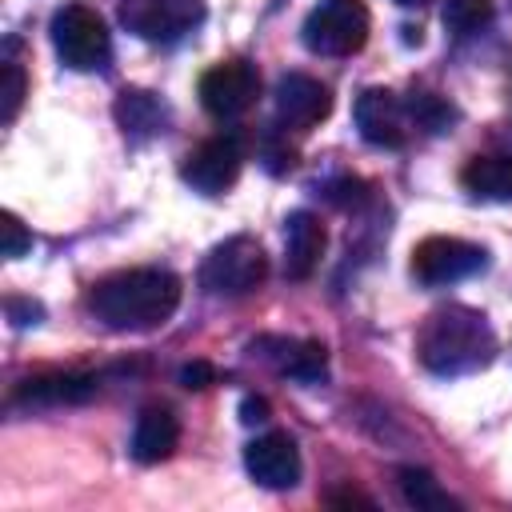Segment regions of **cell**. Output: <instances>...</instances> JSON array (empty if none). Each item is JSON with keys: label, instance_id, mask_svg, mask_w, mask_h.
<instances>
[{"label": "cell", "instance_id": "cell-1", "mask_svg": "<svg viewBox=\"0 0 512 512\" xmlns=\"http://www.w3.org/2000/svg\"><path fill=\"white\" fill-rule=\"evenodd\" d=\"M180 304V280L168 268H128L92 284L88 308L112 332L160 328Z\"/></svg>", "mask_w": 512, "mask_h": 512}, {"label": "cell", "instance_id": "cell-10", "mask_svg": "<svg viewBox=\"0 0 512 512\" xmlns=\"http://www.w3.org/2000/svg\"><path fill=\"white\" fill-rule=\"evenodd\" d=\"M244 468L260 488L284 492L300 484V448L288 432H264L244 448Z\"/></svg>", "mask_w": 512, "mask_h": 512}, {"label": "cell", "instance_id": "cell-9", "mask_svg": "<svg viewBox=\"0 0 512 512\" xmlns=\"http://www.w3.org/2000/svg\"><path fill=\"white\" fill-rule=\"evenodd\" d=\"M240 168H244V148H240V140L228 132V136L200 140V144L184 156L180 176H184V184H192V188L204 192V196H224V192L240 180Z\"/></svg>", "mask_w": 512, "mask_h": 512}, {"label": "cell", "instance_id": "cell-2", "mask_svg": "<svg viewBox=\"0 0 512 512\" xmlns=\"http://www.w3.org/2000/svg\"><path fill=\"white\" fill-rule=\"evenodd\" d=\"M416 356L436 376H464L476 368H488L496 356V332L484 320V312L468 304H444L428 312L416 336Z\"/></svg>", "mask_w": 512, "mask_h": 512}, {"label": "cell", "instance_id": "cell-7", "mask_svg": "<svg viewBox=\"0 0 512 512\" xmlns=\"http://www.w3.org/2000/svg\"><path fill=\"white\" fill-rule=\"evenodd\" d=\"M488 264V252L480 244H468L460 236H428L412 248V276L428 288H444L456 280L476 276Z\"/></svg>", "mask_w": 512, "mask_h": 512}, {"label": "cell", "instance_id": "cell-14", "mask_svg": "<svg viewBox=\"0 0 512 512\" xmlns=\"http://www.w3.org/2000/svg\"><path fill=\"white\" fill-rule=\"evenodd\" d=\"M176 440H180V420L168 408L152 404V408H144L136 416V428H132V460L136 464H160V460L172 456Z\"/></svg>", "mask_w": 512, "mask_h": 512}, {"label": "cell", "instance_id": "cell-8", "mask_svg": "<svg viewBox=\"0 0 512 512\" xmlns=\"http://www.w3.org/2000/svg\"><path fill=\"white\" fill-rule=\"evenodd\" d=\"M256 96H260V72L248 60H224L200 76V104L216 120L244 116L256 104Z\"/></svg>", "mask_w": 512, "mask_h": 512}, {"label": "cell", "instance_id": "cell-18", "mask_svg": "<svg viewBox=\"0 0 512 512\" xmlns=\"http://www.w3.org/2000/svg\"><path fill=\"white\" fill-rule=\"evenodd\" d=\"M116 124L128 132V136H156L164 128V108L152 92L144 88H124L116 96Z\"/></svg>", "mask_w": 512, "mask_h": 512}, {"label": "cell", "instance_id": "cell-24", "mask_svg": "<svg viewBox=\"0 0 512 512\" xmlns=\"http://www.w3.org/2000/svg\"><path fill=\"white\" fill-rule=\"evenodd\" d=\"M180 384H184V388H192V392H200V388L216 384V368H212L208 360H192V364H184V368H180Z\"/></svg>", "mask_w": 512, "mask_h": 512}, {"label": "cell", "instance_id": "cell-15", "mask_svg": "<svg viewBox=\"0 0 512 512\" xmlns=\"http://www.w3.org/2000/svg\"><path fill=\"white\" fill-rule=\"evenodd\" d=\"M268 344L276 352H268V348H252V352H264L284 376H292L300 384H316V380L328 376V348L320 340H280V336H268Z\"/></svg>", "mask_w": 512, "mask_h": 512}, {"label": "cell", "instance_id": "cell-27", "mask_svg": "<svg viewBox=\"0 0 512 512\" xmlns=\"http://www.w3.org/2000/svg\"><path fill=\"white\" fill-rule=\"evenodd\" d=\"M240 420H244V424H264V420H268V400L244 396V400H240Z\"/></svg>", "mask_w": 512, "mask_h": 512}, {"label": "cell", "instance_id": "cell-29", "mask_svg": "<svg viewBox=\"0 0 512 512\" xmlns=\"http://www.w3.org/2000/svg\"><path fill=\"white\" fill-rule=\"evenodd\" d=\"M400 8H420V4H428V0H396Z\"/></svg>", "mask_w": 512, "mask_h": 512}, {"label": "cell", "instance_id": "cell-21", "mask_svg": "<svg viewBox=\"0 0 512 512\" xmlns=\"http://www.w3.org/2000/svg\"><path fill=\"white\" fill-rule=\"evenodd\" d=\"M24 96H28V76H24V68L20 64H4L0 68V120L4 124H12L16 120V112H20V104H24Z\"/></svg>", "mask_w": 512, "mask_h": 512}, {"label": "cell", "instance_id": "cell-12", "mask_svg": "<svg viewBox=\"0 0 512 512\" xmlns=\"http://www.w3.org/2000/svg\"><path fill=\"white\" fill-rule=\"evenodd\" d=\"M332 112V92L304 76V72H288L280 84H276V120L284 128H296V132H308L316 128L324 116Z\"/></svg>", "mask_w": 512, "mask_h": 512}, {"label": "cell", "instance_id": "cell-26", "mask_svg": "<svg viewBox=\"0 0 512 512\" xmlns=\"http://www.w3.org/2000/svg\"><path fill=\"white\" fill-rule=\"evenodd\" d=\"M8 316H12V324H36L40 320V304H32V300H8Z\"/></svg>", "mask_w": 512, "mask_h": 512}, {"label": "cell", "instance_id": "cell-20", "mask_svg": "<svg viewBox=\"0 0 512 512\" xmlns=\"http://www.w3.org/2000/svg\"><path fill=\"white\" fill-rule=\"evenodd\" d=\"M444 28L456 36H472L492 20V0H444Z\"/></svg>", "mask_w": 512, "mask_h": 512}, {"label": "cell", "instance_id": "cell-25", "mask_svg": "<svg viewBox=\"0 0 512 512\" xmlns=\"http://www.w3.org/2000/svg\"><path fill=\"white\" fill-rule=\"evenodd\" d=\"M328 200H332L336 208L360 204V200H364V184H360V180H336V184L328 188Z\"/></svg>", "mask_w": 512, "mask_h": 512}, {"label": "cell", "instance_id": "cell-19", "mask_svg": "<svg viewBox=\"0 0 512 512\" xmlns=\"http://www.w3.org/2000/svg\"><path fill=\"white\" fill-rule=\"evenodd\" d=\"M400 492H404V500L412 504V508H428V512H448V508H456V500L436 484V476L432 472H424V468H400Z\"/></svg>", "mask_w": 512, "mask_h": 512}, {"label": "cell", "instance_id": "cell-4", "mask_svg": "<svg viewBox=\"0 0 512 512\" xmlns=\"http://www.w3.org/2000/svg\"><path fill=\"white\" fill-rule=\"evenodd\" d=\"M52 48L56 56L64 60V68L72 72H92V68H104L108 56H112V36L100 20V12L84 8V4H64L52 24Z\"/></svg>", "mask_w": 512, "mask_h": 512}, {"label": "cell", "instance_id": "cell-5", "mask_svg": "<svg viewBox=\"0 0 512 512\" xmlns=\"http://www.w3.org/2000/svg\"><path fill=\"white\" fill-rule=\"evenodd\" d=\"M268 276V256L252 236H228L200 264V284L212 296H248Z\"/></svg>", "mask_w": 512, "mask_h": 512}, {"label": "cell", "instance_id": "cell-6", "mask_svg": "<svg viewBox=\"0 0 512 512\" xmlns=\"http://www.w3.org/2000/svg\"><path fill=\"white\" fill-rule=\"evenodd\" d=\"M120 24L152 44H172L204 24V0H120Z\"/></svg>", "mask_w": 512, "mask_h": 512}, {"label": "cell", "instance_id": "cell-23", "mask_svg": "<svg viewBox=\"0 0 512 512\" xmlns=\"http://www.w3.org/2000/svg\"><path fill=\"white\" fill-rule=\"evenodd\" d=\"M0 232H4V256H8V260L24 256V252L32 248V232L20 224L16 212H4V216H0Z\"/></svg>", "mask_w": 512, "mask_h": 512}, {"label": "cell", "instance_id": "cell-17", "mask_svg": "<svg viewBox=\"0 0 512 512\" xmlns=\"http://www.w3.org/2000/svg\"><path fill=\"white\" fill-rule=\"evenodd\" d=\"M460 184L480 196V200H496V204H512V156H476L464 164Z\"/></svg>", "mask_w": 512, "mask_h": 512}, {"label": "cell", "instance_id": "cell-13", "mask_svg": "<svg viewBox=\"0 0 512 512\" xmlns=\"http://www.w3.org/2000/svg\"><path fill=\"white\" fill-rule=\"evenodd\" d=\"M324 244H328V232H324L320 216L292 212L284 224V272L292 280H308L324 256Z\"/></svg>", "mask_w": 512, "mask_h": 512}, {"label": "cell", "instance_id": "cell-11", "mask_svg": "<svg viewBox=\"0 0 512 512\" xmlns=\"http://www.w3.org/2000/svg\"><path fill=\"white\" fill-rule=\"evenodd\" d=\"M356 128L376 148H400L408 140V104L388 88H364L356 96Z\"/></svg>", "mask_w": 512, "mask_h": 512}, {"label": "cell", "instance_id": "cell-22", "mask_svg": "<svg viewBox=\"0 0 512 512\" xmlns=\"http://www.w3.org/2000/svg\"><path fill=\"white\" fill-rule=\"evenodd\" d=\"M408 116L420 124V128H428V132H444L448 124H452V108L440 100V96H432V92H420V96H412L408 100Z\"/></svg>", "mask_w": 512, "mask_h": 512}, {"label": "cell", "instance_id": "cell-16", "mask_svg": "<svg viewBox=\"0 0 512 512\" xmlns=\"http://www.w3.org/2000/svg\"><path fill=\"white\" fill-rule=\"evenodd\" d=\"M96 392V376L84 372H52V376H36L24 380V388L16 392L20 404H84Z\"/></svg>", "mask_w": 512, "mask_h": 512}, {"label": "cell", "instance_id": "cell-28", "mask_svg": "<svg viewBox=\"0 0 512 512\" xmlns=\"http://www.w3.org/2000/svg\"><path fill=\"white\" fill-rule=\"evenodd\" d=\"M328 504H364V508H368L372 500H368L364 492H332V496H328Z\"/></svg>", "mask_w": 512, "mask_h": 512}, {"label": "cell", "instance_id": "cell-3", "mask_svg": "<svg viewBox=\"0 0 512 512\" xmlns=\"http://www.w3.org/2000/svg\"><path fill=\"white\" fill-rule=\"evenodd\" d=\"M368 28H372V16L364 0H320L304 16L300 36L316 56H352L364 48Z\"/></svg>", "mask_w": 512, "mask_h": 512}]
</instances>
